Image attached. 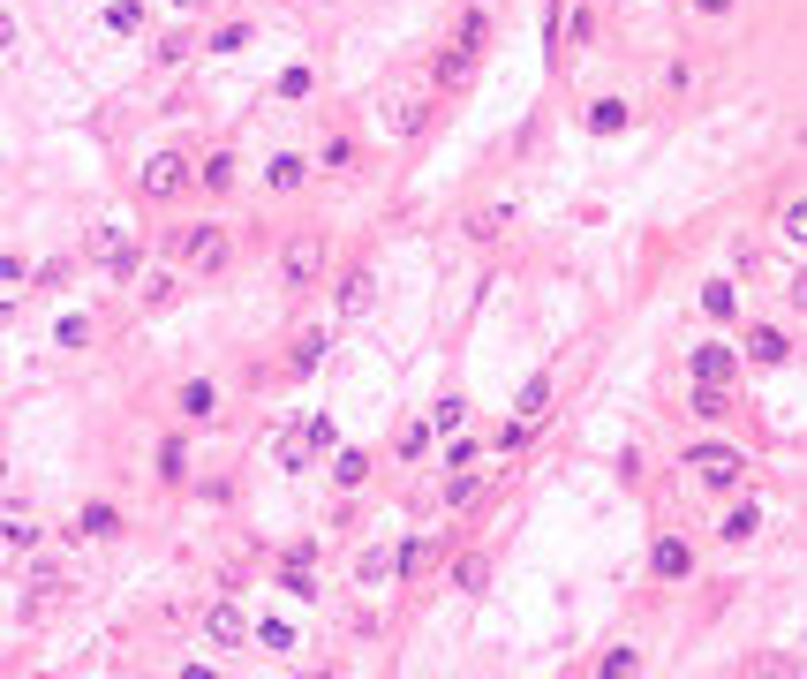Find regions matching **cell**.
<instances>
[{
	"label": "cell",
	"instance_id": "1",
	"mask_svg": "<svg viewBox=\"0 0 807 679\" xmlns=\"http://www.w3.org/2000/svg\"><path fill=\"white\" fill-rule=\"evenodd\" d=\"M687 469H694L709 491H732V484L747 476V453H732V446H694V453H687Z\"/></svg>",
	"mask_w": 807,
	"mask_h": 679
},
{
	"label": "cell",
	"instance_id": "2",
	"mask_svg": "<svg viewBox=\"0 0 807 679\" xmlns=\"http://www.w3.org/2000/svg\"><path fill=\"white\" fill-rule=\"evenodd\" d=\"M137 189H144L152 204H174V196L189 189V159H181V152H159V159H144V174H137Z\"/></svg>",
	"mask_w": 807,
	"mask_h": 679
},
{
	"label": "cell",
	"instance_id": "3",
	"mask_svg": "<svg viewBox=\"0 0 807 679\" xmlns=\"http://www.w3.org/2000/svg\"><path fill=\"white\" fill-rule=\"evenodd\" d=\"M318 272H324V242L318 234H295L287 257H280V280H287V287H318Z\"/></svg>",
	"mask_w": 807,
	"mask_h": 679
},
{
	"label": "cell",
	"instance_id": "4",
	"mask_svg": "<svg viewBox=\"0 0 807 679\" xmlns=\"http://www.w3.org/2000/svg\"><path fill=\"white\" fill-rule=\"evenodd\" d=\"M476 46H484V15H461V38H453V53L438 61V84H461V76L476 68Z\"/></svg>",
	"mask_w": 807,
	"mask_h": 679
},
{
	"label": "cell",
	"instance_id": "5",
	"mask_svg": "<svg viewBox=\"0 0 807 679\" xmlns=\"http://www.w3.org/2000/svg\"><path fill=\"white\" fill-rule=\"evenodd\" d=\"M181 257H189L196 272H219V265H227V234H219V227H189V234H181Z\"/></svg>",
	"mask_w": 807,
	"mask_h": 679
},
{
	"label": "cell",
	"instance_id": "6",
	"mask_svg": "<svg viewBox=\"0 0 807 679\" xmlns=\"http://www.w3.org/2000/svg\"><path fill=\"white\" fill-rule=\"evenodd\" d=\"M204 642H212V650H242V642H249V619H242L234 604H212V612H204Z\"/></svg>",
	"mask_w": 807,
	"mask_h": 679
},
{
	"label": "cell",
	"instance_id": "7",
	"mask_svg": "<svg viewBox=\"0 0 807 679\" xmlns=\"http://www.w3.org/2000/svg\"><path fill=\"white\" fill-rule=\"evenodd\" d=\"M99 257H106V272H114V280H137V249H129V234H121V227H99Z\"/></svg>",
	"mask_w": 807,
	"mask_h": 679
},
{
	"label": "cell",
	"instance_id": "8",
	"mask_svg": "<svg viewBox=\"0 0 807 679\" xmlns=\"http://www.w3.org/2000/svg\"><path fill=\"white\" fill-rule=\"evenodd\" d=\"M732 370H740L732 347H694V385H732Z\"/></svg>",
	"mask_w": 807,
	"mask_h": 679
},
{
	"label": "cell",
	"instance_id": "9",
	"mask_svg": "<svg viewBox=\"0 0 807 679\" xmlns=\"http://www.w3.org/2000/svg\"><path fill=\"white\" fill-rule=\"evenodd\" d=\"M649 566H656V581H687V574H694V551H687L679 536H664V543L649 551Z\"/></svg>",
	"mask_w": 807,
	"mask_h": 679
},
{
	"label": "cell",
	"instance_id": "10",
	"mask_svg": "<svg viewBox=\"0 0 807 679\" xmlns=\"http://www.w3.org/2000/svg\"><path fill=\"white\" fill-rule=\"evenodd\" d=\"M785 355H793V340L778 333V325H755V333H747V362L770 370V362H785Z\"/></svg>",
	"mask_w": 807,
	"mask_h": 679
},
{
	"label": "cell",
	"instance_id": "11",
	"mask_svg": "<svg viewBox=\"0 0 807 679\" xmlns=\"http://www.w3.org/2000/svg\"><path fill=\"white\" fill-rule=\"evenodd\" d=\"M181 415H189V423H212V415H219V393H212V377H189V385H181Z\"/></svg>",
	"mask_w": 807,
	"mask_h": 679
},
{
	"label": "cell",
	"instance_id": "12",
	"mask_svg": "<svg viewBox=\"0 0 807 679\" xmlns=\"http://www.w3.org/2000/svg\"><path fill=\"white\" fill-rule=\"evenodd\" d=\"M755 528H763V507H755V499H740V507L725 513V528H717V536H725V543H747Z\"/></svg>",
	"mask_w": 807,
	"mask_h": 679
},
{
	"label": "cell",
	"instance_id": "13",
	"mask_svg": "<svg viewBox=\"0 0 807 679\" xmlns=\"http://www.w3.org/2000/svg\"><path fill=\"white\" fill-rule=\"evenodd\" d=\"M627 121H635V114H627L619 99H597V106H589V129H597V137H619Z\"/></svg>",
	"mask_w": 807,
	"mask_h": 679
},
{
	"label": "cell",
	"instance_id": "14",
	"mask_svg": "<svg viewBox=\"0 0 807 679\" xmlns=\"http://www.w3.org/2000/svg\"><path fill=\"white\" fill-rule=\"evenodd\" d=\"M370 287H377L370 272H347V280H340V310H347V318H362V310H370Z\"/></svg>",
	"mask_w": 807,
	"mask_h": 679
},
{
	"label": "cell",
	"instance_id": "15",
	"mask_svg": "<svg viewBox=\"0 0 807 679\" xmlns=\"http://www.w3.org/2000/svg\"><path fill=\"white\" fill-rule=\"evenodd\" d=\"M687 408H694L702 423H717V415H732V393H725V385H694V400H687Z\"/></svg>",
	"mask_w": 807,
	"mask_h": 679
},
{
	"label": "cell",
	"instance_id": "16",
	"mask_svg": "<svg viewBox=\"0 0 807 679\" xmlns=\"http://www.w3.org/2000/svg\"><path fill=\"white\" fill-rule=\"evenodd\" d=\"M196 181H204L212 196H227V189H234V159H227V152H212V159L196 167Z\"/></svg>",
	"mask_w": 807,
	"mask_h": 679
},
{
	"label": "cell",
	"instance_id": "17",
	"mask_svg": "<svg viewBox=\"0 0 807 679\" xmlns=\"http://www.w3.org/2000/svg\"><path fill=\"white\" fill-rule=\"evenodd\" d=\"M303 174H310V159H295V152H280V159L265 167V181H272V189H303Z\"/></svg>",
	"mask_w": 807,
	"mask_h": 679
},
{
	"label": "cell",
	"instance_id": "18",
	"mask_svg": "<svg viewBox=\"0 0 807 679\" xmlns=\"http://www.w3.org/2000/svg\"><path fill=\"white\" fill-rule=\"evenodd\" d=\"M702 310H709V318H732V310H740V287H732V280H709V287H702Z\"/></svg>",
	"mask_w": 807,
	"mask_h": 679
},
{
	"label": "cell",
	"instance_id": "19",
	"mask_svg": "<svg viewBox=\"0 0 807 679\" xmlns=\"http://www.w3.org/2000/svg\"><path fill=\"white\" fill-rule=\"evenodd\" d=\"M543 400H551V377H528V385H521V400H513V415H521V423H536V415H543Z\"/></svg>",
	"mask_w": 807,
	"mask_h": 679
},
{
	"label": "cell",
	"instance_id": "20",
	"mask_svg": "<svg viewBox=\"0 0 807 679\" xmlns=\"http://www.w3.org/2000/svg\"><path fill=\"white\" fill-rule=\"evenodd\" d=\"M310 461H318V453H310V438H303V431H287V438H280V469H287V476H303Z\"/></svg>",
	"mask_w": 807,
	"mask_h": 679
},
{
	"label": "cell",
	"instance_id": "21",
	"mask_svg": "<svg viewBox=\"0 0 807 679\" xmlns=\"http://www.w3.org/2000/svg\"><path fill=\"white\" fill-rule=\"evenodd\" d=\"M114 528H121V513H114V507H84V513H76V536H114Z\"/></svg>",
	"mask_w": 807,
	"mask_h": 679
},
{
	"label": "cell",
	"instance_id": "22",
	"mask_svg": "<svg viewBox=\"0 0 807 679\" xmlns=\"http://www.w3.org/2000/svg\"><path fill=\"white\" fill-rule=\"evenodd\" d=\"M280 589H287V597H318V574H310V559H287Z\"/></svg>",
	"mask_w": 807,
	"mask_h": 679
},
{
	"label": "cell",
	"instance_id": "23",
	"mask_svg": "<svg viewBox=\"0 0 807 679\" xmlns=\"http://www.w3.org/2000/svg\"><path fill=\"white\" fill-rule=\"evenodd\" d=\"M332 476H340V484H347V491H355V484H362V476H370V453H355V446H347V453H340V461H332Z\"/></svg>",
	"mask_w": 807,
	"mask_h": 679
},
{
	"label": "cell",
	"instance_id": "24",
	"mask_svg": "<svg viewBox=\"0 0 807 679\" xmlns=\"http://www.w3.org/2000/svg\"><path fill=\"white\" fill-rule=\"evenodd\" d=\"M257 642H265L272 657H287V650H295V627H287V619H265V627H257Z\"/></svg>",
	"mask_w": 807,
	"mask_h": 679
},
{
	"label": "cell",
	"instance_id": "25",
	"mask_svg": "<svg viewBox=\"0 0 807 679\" xmlns=\"http://www.w3.org/2000/svg\"><path fill=\"white\" fill-rule=\"evenodd\" d=\"M778 227H785V242H800V249H807V196H793V204L778 212Z\"/></svg>",
	"mask_w": 807,
	"mask_h": 679
},
{
	"label": "cell",
	"instance_id": "26",
	"mask_svg": "<svg viewBox=\"0 0 807 679\" xmlns=\"http://www.w3.org/2000/svg\"><path fill=\"white\" fill-rule=\"evenodd\" d=\"M324 347H332V333H303V340H295V370H318Z\"/></svg>",
	"mask_w": 807,
	"mask_h": 679
},
{
	"label": "cell",
	"instance_id": "27",
	"mask_svg": "<svg viewBox=\"0 0 807 679\" xmlns=\"http://www.w3.org/2000/svg\"><path fill=\"white\" fill-rule=\"evenodd\" d=\"M106 30H144V8H137V0H114V8H106Z\"/></svg>",
	"mask_w": 807,
	"mask_h": 679
},
{
	"label": "cell",
	"instance_id": "28",
	"mask_svg": "<svg viewBox=\"0 0 807 679\" xmlns=\"http://www.w3.org/2000/svg\"><path fill=\"white\" fill-rule=\"evenodd\" d=\"M461 423H469V400H438L431 408V431H461Z\"/></svg>",
	"mask_w": 807,
	"mask_h": 679
},
{
	"label": "cell",
	"instance_id": "29",
	"mask_svg": "<svg viewBox=\"0 0 807 679\" xmlns=\"http://www.w3.org/2000/svg\"><path fill=\"white\" fill-rule=\"evenodd\" d=\"M431 438H438L431 423H408V431H400V453H408V461H423V453H431Z\"/></svg>",
	"mask_w": 807,
	"mask_h": 679
},
{
	"label": "cell",
	"instance_id": "30",
	"mask_svg": "<svg viewBox=\"0 0 807 679\" xmlns=\"http://www.w3.org/2000/svg\"><path fill=\"white\" fill-rule=\"evenodd\" d=\"M597 672H604V679H635V672H642V657H635V650H612Z\"/></svg>",
	"mask_w": 807,
	"mask_h": 679
},
{
	"label": "cell",
	"instance_id": "31",
	"mask_svg": "<svg viewBox=\"0 0 807 679\" xmlns=\"http://www.w3.org/2000/svg\"><path fill=\"white\" fill-rule=\"evenodd\" d=\"M476 499V469H453V484H446V507H469Z\"/></svg>",
	"mask_w": 807,
	"mask_h": 679
},
{
	"label": "cell",
	"instance_id": "32",
	"mask_svg": "<svg viewBox=\"0 0 807 679\" xmlns=\"http://www.w3.org/2000/svg\"><path fill=\"white\" fill-rule=\"evenodd\" d=\"M453 581H461V589H484V581H490V559H461V566H453Z\"/></svg>",
	"mask_w": 807,
	"mask_h": 679
},
{
	"label": "cell",
	"instance_id": "33",
	"mask_svg": "<svg viewBox=\"0 0 807 679\" xmlns=\"http://www.w3.org/2000/svg\"><path fill=\"white\" fill-rule=\"evenodd\" d=\"M166 303H174V280L152 272V280H144V310H166Z\"/></svg>",
	"mask_w": 807,
	"mask_h": 679
},
{
	"label": "cell",
	"instance_id": "34",
	"mask_svg": "<svg viewBox=\"0 0 807 679\" xmlns=\"http://www.w3.org/2000/svg\"><path fill=\"white\" fill-rule=\"evenodd\" d=\"M423 559H431V543H423V536H415V543H400V559H393V574H415V566H423Z\"/></svg>",
	"mask_w": 807,
	"mask_h": 679
},
{
	"label": "cell",
	"instance_id": "35",
	"mask_svg": "<svg viewBox=\"0 0 807 679\" xmlns=\"http://www.w3.org/2000/svg\"><path fill=\"white\" fill-rule=\"evenodd\" d=\"M355 574H362V581H370V589H377V581H385V574H393V559H385V551H362V566H355Z\"/></svg>",
	"mask_w": 807,
	"mask_h": 679
},
{
	"label": "cell",
	"instance_id": "36",
	"mask_svg": "<svg viewBox=\"0 0 807 679\" xmlns=\"http://www.w3.org/2000/svg\"><path fill=\"white\" fill-rule=\"evenodd\" d=\"M181 469H189V453H181V446H159V476L166 484H181Z\"/></svg>",
	"mask_w": 807,
	"mask_h": 679
},
{
	"label": "cell",
	"instance_id": "37",
	"mask_svg": "<svg viewBox=\"0 0 807 679\" xmlns=\"http://www.w3.org/2000/svg\"><path fill=\"white\" fill-rule=\"evenodd\" d=\"M303 438H310V453H324V446H332V415H310V423H303Z\"/></svg>",
	"mask_w": 807,
	"mask_h": 679
},
{
	"label": "cell",
	"instance_id": "38",
	"mask_svg": "<svg viewBox=\"0 0 807 679\" xmlns=\"http://www.w3.org/2000/svg\"><path fill=\"white\" fill-rule=\"evenodd\" d=\"M280 99H310V68H287L280 76Z\"/></svg>",
	"mask_w": 807,
	"mask_h": 679
},
{
	"label": "cell",
	"instance_id": "39",
	"mask_svg": "<svg viewBox=\"0 0 807 679\" xmlns=\"http://www.w3.org/2000/svg\"><path fill=\"white\" fill-rule=\"evenodd\" d=\"M0 536H8L15 551H30V543H38V528H30V521H0Z\"/></svg>",
	"mask_w": 807,
	"mask_h": 679
},
{
	"label": "cell",
	"instance_id": "40",
	"mask_svg": "<svg viewBox=\"0 0 807 679\" xmlns=\"http://www.w3.org/2000/svg\"><path fill=\"white\" fill-rule=\"evenodd\" d=\"M53 340H61V347H84V340H91V325H84V318H61V333H53Z\"/></svg>",
	"mask_w": 807,
	"mask_h": 679
},
{
	"label": "cell",
	"instance_id": "41",
	"mask_svg": "<svg viewBox=\"0 0 807 679\" xmlns=\"http://www.w3.org/2000/svg\"><path fill=\"white\" fill-rule=\"evenodd\" d=\"M8 280H23V257H0V287H8Z\"/></svg>",
	"mask_w": 807,
	"mask_h": 679
},
{
	"label": "cell",
	"instance_id": "42",
	"mask_svg": "<svg viewBox=\"0 0 807 679\" xmlns=\"http://www.w3.org/2000/svg\"><path fill=\"white\" fill-rule=\"evenodd\" d=\"M694 15H732V0H694Z\"/></svg>",
	"mask_w": 807,
	"mask_h": 679
},
{
	"label": "cell",
	"instance_id": "43",
	"mask_svg": "<svg viewBox=\"0 0 807 679\" xmlns=\"http://www.w3.org/2000/svg\"><path fill=\"white\" fill-rule=\"evenodd\" d=\"M785 287H793V303H800V310H807V272H793V280H785Z\"/></svg>",
	"mask_w": 807,
	"mask_h": 679
},
{
	"label": "cell",
	"instance_id": "44",
	"mask_svg": "<svg viewBox=\"0 0 807 679\" xmlns=\"http://www.w3.org/2000/svg\"><path fill=\"white\" fill-rule=\"evenodd\" d=\"M8 46H15V15H0V53H8Z\"/></svg>",
	"mask_w": 807,
	"mask_h": 679
},
{
	"label": "cell",
	"instance_id": "45",
	"mask_svg": "<svg viewBox=\"0 0 807 679\" xmlns=\"http://www.w3.org/2000/svg\"><path fill=\"white\" fill-rule=\"evenodd\" d=\"M174 8H204V0H174Z\"/></svg>",
	"mask_w": 807,
	"mask_h": 679
},
{
	"label": "cell",
	"instance_id": "46",
	"mask_svg": "<svg viewBox=\"0 0 807 679\" xmlns=\"http://www.w3.org/2000/svg\"><path fill=\"white\" fill-rule=\"evenodd\" d=\"M0 476H8V461H0Z\"/></svg>",
	"mask_w": 807,
	"mask_h": 679
}]
</instances>
